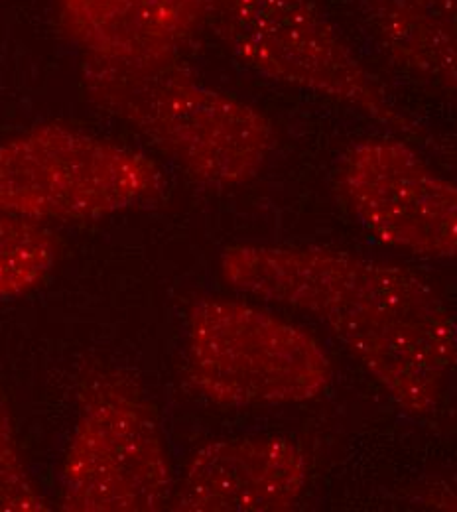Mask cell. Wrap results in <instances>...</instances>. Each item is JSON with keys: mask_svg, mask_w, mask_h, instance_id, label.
Segmentation results:
<instances>
[{"mask_svg": "<svg viewBox=\"0 0 457 512\" xmlns=\"http://www.w3.org/2000/svg\"><path fill=\"white\" fill-rule=\"evenodd\" d=\"M213 0H58L67 38L83 58L127 65L180 62L209 22Z\"/></svg>", "mask_w": 457, "mask_h": 512, "instance_id": "cell-9", "label": "cell"}, {"mask_svg": "<svg viewBox=\"0 0 457 512\" xmlns=\"http://www.w3.org/2000/svg\"><path fill=\"white\" fill-rule=\"evenodd\" d=\"M81 77L101 111L129 125L199 184H249L276 150V128L261 109L201 83L182 62L83 58Z\"/></svg>", "mask_w": 457, "mask_h": 512, "instance_id": "cell-2", "label": "cell"}, {"mask_svg": "<svg viewBox=\"0 0 457 512\" xmlns=\"http://www.w3.org/2000/svg\"><path fill=\"white\" fill-rule=\"evenodd\" d=\"M219 268L235 290L322 321L406 414L438 410L457 369V321L416 272L345 251L278 245L229 247Z\"/></svg>", "mask_w": 457, "mask_h": 512, "instance_id": "cell-1", "label": "cell"}, {"mask_svg": "<svg viewBox=\"0 0 457 512\" xmlns=\"http://www.w3.org/2000/svg\"><path fill=\"white\" fill-rule=\"evenodd\" d=\"M414 503L432 511L457 512V481H446L432 485L424 495L416 497Z\"/></svg>", "mask_w": 457, "mask_h": 512, "instance_id": "cell-13", "label": "cell"}, {"mask_svg": "<svg viewBox=\"0 0 457 512\" xmlns=\"http://www.w3.org/2000/svg\"><path fill=\"white\" fill-rule=\"evenodd\" d=\"M349 2L389 64L457 101V0Z\"/></svg>", "mask_w": 457, "mask_h": 512, "instance_id": "cell-10", "label": "cell"}, {"mask_svg": "<svg viewBox=\"0 0 457 512\" xmlns=\"http://www.w3.org/2000/svg\"><path fill=\"white\" fill-rule=\"evenodd\" d=\"M166 178L131 146L64 125H38L0 142V215L99 219L154 205Z\"/></svg>", "mask_w": 457, "mask_h": 512, "instance_id": "cell-4", "label": "cell"}, {"mask_svg": "<svg viewBox=\"0 0 457 512\" xmlns=\"http://www.w3.org/2000/svg\"><path fill=\"white\" fill-rule=\"evenodd\" d=\"M52 509L40 491L18 446L10 404L0 386V511L44 512Z\"/></svg>", "mask_w": 457, "mask_h": 512, "instance_id": "cell-12", "label": "cell"}, {"mask_svg": "<svg viewBox=\"0 0 457 512\" xmlns=\"http://www.w3.org/2000/svg\"><path fill=\"white\" fill-rule=\"evenodd\" d=\"M188 375L219 406L300 404L320 396L333 365L292 321L229 298H203L188 316Z\"/></svg>", "mask_w": 457, "mask_h": 512, "instance_id": "cell-6", "label": "cell"}, {"mask_svg": "<svg viewBox=\"0 0 457 512\" xmlns=\"http://www.w3.org/2000/svg\"><path fill=\"white\" fill-rule=\"evenodd\" d=\"M174 475L156 406L132 375L95 373L81 390L60 473V509L156 512Z\"/></svg>", "mask_w": 457, "mask_h": 512, "instance_id": "cell-5", "label": "cell"}, {"mask_svg": "<svg viewBox=\"0 0 457 512\" xmlns=\"http://www.w3.org/2000/svg\"><path fill=\"white\" fill-rule=\"evenodd\" d=\"M209 22L253 73L351 107L402 138L428 140L316 0H213Z\"/></svg>", "mask_w": 457, "mask_h": 512, "instance_id": "cell-3", "label": "cell"}, {"mask_svg": "<svg viewBox=\"0 0 457 512\" xmlns=\"http://www.w3.org/2000/svg\"><path fill=\"white\" fill-rule=\"evenodd\" d=\"M335 186L375 241L422 258H457V184L408 142L369 138L351 146Z\"/></svg>", "mask_w": 457, "mask_h": 512, "instance_id": "cell-7", "label": "cell"}, {"mask_svg": "<svg viewBox=\"0 0 457 512\" xmlns=\"http://www.w3.org/2000/svg\"><path fill=\"white\" fill-rule=\"evenodd\" d=\"M58 258V241L44 223L0 215V300L38 288Z\"/></svg>", "mask_w": 457, "mask_h": 512, "instance_id": "cell-11", "label": "cell"}, {"mask_svg": "<svg viewBox=\"0 0 457 512\" xmlns=\"http://www.w3.org/2000/svg\"><path fill=\"white\" fill-rule=\"evenodd\" d=\"M308 481V453L290 438L215 440L192 455L170 505L182 512L290 511Z\"/></svg>", "mask_w": 457, "mask_h": 512, "instance_id": "cell-8", "label": "cell"}]
</instances>
